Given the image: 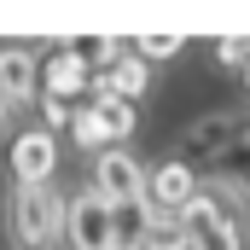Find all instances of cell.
I'll return each mask as SVG.
<instances>
[{"label":"cell","mask_w":250,"mask_h":250,"mask_svg":"<svg viewBox=\"0 0 250 250\" xmlns=\"http://www.w3.org/2000/svg\"><path fill=\"white\" fill-rule=\"evenodd\" d=\"M64 227V204L47 187H12V239L18 250H47Z\"/></svg>","instance_id":"obj_1"},{"label":"cell","mask_w":250,"mask_h":250,"mask_svg":"<svg viewBox=\"0 0 250 250\" xmlns=\"http://www.w3.org/2000/svg\"><path fill=\"white\" fill-rule=\"evenodd\" d=\"M64 239L70 250H123V233H117V209L105 204V198H93V192H76L70 204H64Z\"/></svg>","instance_id":"obj_2"},{"label":"cell","mask_w":250,"mask_h":250,"mask_svg":"<svg viewBox=\"0 0 250 250\" xmlns=\"http://www.w3.org/2000/svg\"><path fill=\"white\" fill-rule=\"evenodd\" d=\"M87 192L105 198L117 215H123V209H140V204H146V169H140L128 151H99V157H93V187Z\"/></svg>","instance_id":"obj_3"},{"label":"cell","mask_w":250,"mask_h":250,"mask_svg":"<svg viewBox=\"0 0 250 250\" xmlns=\"http://www.w3.org/2000/svg\"><path fill=\"white\" fill-rule=\"evenodd\" d=\"M181 233H187V250H245V233L227 209H215L204 192L181 209Z\"/></svg>","instance_id":"obj_4"},{"label":"cell","mask_w":250,"mask_h":250,"mask_svg":"<svg viewBox=\"0 0 250 250\" xmlns=\"http://www.w3.org/2000/svg\"><path fill=\"white\" fill-rule=\"evenodd\" d=\"M192 198H198V175H192V163H157V169L146 175V204L163 209V215H181Z\"/></svg>","instance_id":"obj_5"},{"label":"cell","mask_w":250,"mask_h":250,"mask_svg":"<svg viewBox=\"0 0 250 250\" xmlns=\"http://www.w3.org/2000/svg\"><path fill=\"white\" fill-rule=\"evenodd\" d=\"M53 163H59V140H53L47 128L18 134V146H12V175H18V187H47Z\"/></svg>","instance_id":"obj_6"},{"label":"cell","mask_w":250,"mask_h":250,"mask_svg":"<svg viewBox=\"0 0 250 250\" xmlns=\"http://www.w3.org/2000/svg\"><path fill=\"white\" fill-rule=\"evenodd\" d=\"M35 87H41V59L29 47H0V93H6V105H23Z\"/></svg>","instance_id":"obj_7"},{"label":"cell","mask_w":250,"mask_h":250,"mask_svg":"<svg viewBox=\"0 0 250 250\" xmlns=\"http://www.w3.org/2000/svg\"><path fill=\"white\" fill-rule=\"evenodd\" d=\"M146 82H151V76H146V59H140V53H117L105 70H93V87H99V93H117L128 105L146 93Z\"/></svg>","instance_id":"obj_8"},{"label":"cell","mask_w":250,"mask_h":250,"mask_svg":"<svg viewBox=\"0 0 250 250\" xmlns=\"http://www.w3.org/2000/svg\"><path fill=\"white\" fill-rule=\"evenodd\" d=\"M82 87H93V76H87L82 64L70 59L64 47H59V53H53L47 64H41V93H47V99H64V105H70Z\"/></svg>","instance_id":"obj_9"},{"label":"cell","mask_w":250,"mask_h":250,"mask_svg":"<svg viewBox=\"0 0 250 250\" xmlns=\"http://www.w3.org/2000/svg\"><path fill=\"white\" fill-rule=\"evenodd\" d=\"M134 250H187L181 215H163V209H151V215H146V227H140V245H134Z\"/></svg>","instance_id":"obj_10"},{"label":"cell","mask_w":250,"mask_h":250,"mask_svg":"<svg viewBox=\"0 0 250 250\" xmlns=\"http://www.w3.org/2000/svg\"><path fill=\"white\" fill-rule=\"evenodd\" d=\"M221 181H227V187L250 204V134L233 146V151H221Z\"/></svg>","instance_id":"obj_11"},{"label":"cell","mask_w":250,"mask_h":250,"mask_svg":"<svg viewBox=\"0 0 250 250\" xmlns=\"http://www.w3.org/2000/svg\"><path fill=\"white\" fill-rule=\"evenodd\" d=\"M93 111H99V123L111 128V140L134 134V105H128V99H117V93H99V99H93Z\"/></svg>","instance_id":"obj_12"},{"label":"cell","mask_w":250,"mask_h":250,"mask_svg":"<svg viewBox=\"0 0 250 250\" xmlns=\"http://www.w3.org/2000/svg\"><path fill=\"white\" fill-rule=\"evenodd\" d=\"M70 128H76V140H82V146H93V151H117L111 128L99 123V111H93V105H87V111H76V117H70Z\"/></svg>","instance_id":"obj_13"},{"label":"cell","mask_w":250,"mask_h":250,"mask_svg":"<svg viewBox=\"0 0 250 250\" xmlns=\"http://www.w3.org/2000/svg\"><path fill=\"white\" fill-rule=\"evenodd\" d=\"M169 53H181V35H175V29H151V35H140V59H169Z\"/></svg>","instance_id":"obj_14"},{"label":"cell","mask_w":250,"mask_h":250,"mask_svg":"<svg viewBox=\"0 0 250 250\" xmlns=\"http://www.w3.org/2000/svg\"><path fill=\"white\" fill-rule=\"evenodd\" d=\"M221 59H227V64H245V59H250V41H227Z\"/></svg>","instance_id":"obj_15"},{"label":"cell","mask_w":250,"mask_h":250,"mask_svg":"<svg viewBox=\"0 0 250 250\" xmlns=\"http://www.w3.org/2000/svg\"><path fill=\"white\" fill-rule=\"evenodd\" d=\"M47 123H53V128L70 123V105H64V99H47Z\"/></svg>","instance_id":"obj_16"},{"label":"cell","mask_w":250,"mask_h":250,"mask_svg":"<svg viewBox=\"0 0 250 250\" xmlns=\"http://www.w3.org/2000/svg\"><path fill=\"white\" fill-rule=\"evenodd\" d=\"M6 111H12V105H6V93H0V128H6Z\"/></svg>","instance_id":"obj_17"},{"label":"cell","mask_w":250,"mask_h":250,"mask_svg":"<svg viewBox=\"0 0 250 250\" xmlns=\"http://www.w3.org/2000/svg\"><path fill=\"white\" fill-rule=\"evenodd\" d=\"M245 87H250V59H245Z\"/></svg>","instance_id":"obj_18"}]
</instances>
